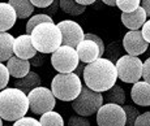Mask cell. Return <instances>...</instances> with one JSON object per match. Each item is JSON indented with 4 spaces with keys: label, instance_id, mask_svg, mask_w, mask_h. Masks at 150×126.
Here are the masks:
<instances>
[{
    "label": "cell",
    "instance_id": "obj_1",
    "mask_svg": "<svg viewBox=\"0 0 150 126\" xmlns=\"http://www.w3.org/2000/svg\"><path fill=\"white\" fill-rule=\"evenodd\" d=\"M85 86L98 92H105L116 83L117 71L115 62L103 57H98L93 62L85 65L83 69Z\"/></svg>",
    "mask_w": 150,
    "mask_h": 126
},
{
    "label": "cell",
    "instance_id": "obj_2",
    "mask_svg": "<svg viewBox=\"0 0 150 126\" xmlns=\"http://www.w3.org/2000/svg\"><path fill=\"white\" fill-rule=\"evenodd\" d=\"M29 111L28 94L16 87L0 90V117L5 121H17Z\"/></svg>",
    "mask_w": 150,
    "mask_h": 126
},
{
    "label": "cell",
    "instance_id": "obj_3",
    "mask_svg": "<svg viewBox=\"0 0 150 126\" xmlns=\"http://www.w3.org/2000/svg\"><path fill=\"white\" fill-rule=\"evenodd\" d=\"M31 42L38 52L52 53L62 46V33L54 22H43L31 31Z\"/></svg>",
    "mask_w": 150,
    "mask_h": 126
},
{
    "label": "cell",
    "instance_id": "obj_4",
    "mask_svg": "<svg viewBox=\"0 0 150 126\" xmlns=\"http://www.w3.org/2000/svg\"><path fill=\"white\" fill-rule=\"evenodd\" d=\"M82 88L81 78L76 73H57L51 82V91L62 102H72L79 96Z\"/></svg>",
    "mask_w": 150,
    "mask_h": 126
},
{
    "label": "cell",
    "instance_id": "obj_5",
    "mask_svg": "<svg viewBox=\"0 0 150 126\" xmlns=\"http://www.w3.org/2000/svg\"><path fill=\"white\" fill-rule=\"evenodd\" d=\"M103 105V95L98 91L82 86L81 92L74 100H72V108L77 114L83 117L93 116Z\"/></svg>",
    "mask_w": 150,
    "mask_h": 126
},
{
    "label": "cell",
    "instance_id": "obj_6",
    "mask_svg": "<svg viewBox=\"0 0 150 126\" xmlns=\"http://www.w3.org/2000/svg\"><path fill=\"white\" fill-rule=\"evenodd\" d=\"M117 78L125 83H134L142 78V61L138 56L123 55L115 62Z\"/></svg>",
    "mask_w": 150,
    "mask_h": 126
},
{
    "label": "cell",
    "instance_id": "obj_7",
    "mask_svg": "<svg viewBox=\"0 0 150 126\" xmlns=\"http://www.w3.org/2000/svg\"><path fill=\"white\" fill-rule=\"evenodd\" d=\"M29 109L34 114H43L48 111H52L56 105V98L52 91L47 87L38 86L28 94Z\"/></svg>",
    "mask_w": 150,
    "mask_h": 126
},
{
    "label": "cell",
    "instance_id": "obj_8",
    "mask_svg": "<svg viewBox=\"0 0 150 126\" xmlns=\"http://www.w3.org/2000/svg\"><path fill=\"white\" fill-rule=\"evenodd\" d=\"M80 64L76 48L62 44L51 56V65L59 73H72Z\"/></svg>",
    "mask_w": 150,
    "mask_h": 126
},
{
    "label": "cell",
    "instance_id": "obj_9",
    "mask_svg": "<svg viewBox=\"0 0 150 126\" xmlns=\"http://www.w3.org/2000/svg\"><path fill=\"white\" fill-rule=\"evenodd\" d=\"M96 114L98 126H125V112L123 105L107 103L103 104Z\"/></svg>",
    "mask_w": 150,
    "mask_h": 126
},
{
    "label": "cell",
    "instance_id": "obj_10",
    "mask_svg": "<svg viewBox=\"0 0 150 126\" xmlns=\"http://www.w3.org/2000/svg\"><path fill=\"white\" fill-rule=\"evenodd\" d=\"M60 33H62V44L76 48L80 42L83 41V30L77 22L72 20H63L57 24Z\"/></svg>",
    "mask_w": 150,
    "mask_h": 126
},
{
    "label": "cell",
    "instance_id": "obj_11",
    "mask_svg": "<svg viewBox=\"0 0 150 126\" xmlns=\"http://www.w3.org/2000/svg\"><path fill=\"white\" fill-rule=\"evenodd\" d=\"M123 48L128 55L140 56L149 48V43L144 39L141 30H131L123 36Z\"/></svg>",
    "mask_w": 150,
    "mask_h": 126
},
{
    "label": "cell",
    "instance_id": "obj_12",
    "mask_svg": "<svg viewBox=\"0 0 150 126\" xmlns=\"http://www.w3.org/2000/svg\"><path fill=\"white\" fill-rule=\"evenodd\" d=\"M38 51L34 48L30 34H22L14 38L13 42V55L20 59L30 60Z\"/></svg>",
    "mask_w": 150,
    "mask_h": 126
},
{
    "label": "cell",
    "instance_id": "obj_13",
    "mask_svg": "<svg viewBox=\"0 0 150 126\" xmlns=\"http://www.w3.org/2000/svg\"><path fill=\"white\" fill-rule=\"evenodd\" d=\"M76 51L80 61L83 62V64L93 62L98 57H102L98 44L96 42L90 41V39H83L82 42H80L79 46L76 47Z\"/></svg>",
    "mask_w": 150,
    "mask_h": 126
},
{
    "label": "cell",
    "instance_id": "obj_14",
    "mask_svg": "<svg viewBox=\"0 0 150 126\" xmlns=\"http://www.w3.org/2000/svg\"><path fill=\"white\" fill-rule=\"evenodd\" d=\"M146 12L144 10V8L138 7L132 12H123L122 13V22L125 27H128L129 30H140L142 27V25L146 21Z\"/></svg>",
    "mask_w": 150,
    "mask_h": 126
},
{
    "label": "cell",
    "instance_id": "obj_15",
    "mask_svg": "<svg viewBox=\"0 0 150 126\" xmlns=\"http://www.w3.org/2000/svg\"><path fill=\"white\" fill-rule=\"evenodd\" d=\"M131 98L134 104L141 107H149L150 105V83L146 81L134 82L131 90Z\"/></svg>",
    "mask_w": 150,
    "mask_h": 126
},
{
    "label": "cell",
    "instance_id": "obj_16",
    "mask_svg": "<svg viewBox=\"0 0 150 126\" xmlns=\"http://www.w3.org/2000/svg\"><path fill=\"white\" fill-rule=\"evenodd\" d=\"M30 61L25 59H20L17 56H12L7 60V68L9 74L14 78H22L30 71Z\"/></svg>",
    "mask_w": 150,
    "mask_h": 126
},
{
    "label": "cell",
    "instance_id": "obj_17",
    "mask_svg": "<svg viewBox=\"0 0 150 126\" xmlns=\"http://www.w3.org/2000/svg\"><path fill=\"white\" fill-rule=\"evenodd\" d=\"M17 21L16 10L9 3H0V31H7Z\"/></svg>",
    "mask_w": 150,
    "mask_h": 126
},
{
    "label": "cell",
    "instance_id": "obj_18",
    "mask_svg": "<svg viewBox=\"0 0 150 126\" xmlns=\"http://www.w3.org/2000/svg\"><path fill=\"white\" fill-rule=\"evenodd\" d=\"M41 83H42L41 77H39L35 71H29L25 77H22V78H17V81H14L13 85H14L16 88L24 91L25 94H29L33 88L41 86Z\"/></svg>",
    "mask_w": 150,
    "mask_h": 126
},
{
    "label": "cell",
    "instance_id": "obj_19",
    "mask_svg": "<svg viewBox=\"0 0 150 126\" xmlns=\"http://www.w3.org/2000/svg\"><path fill=\"white\" fill-rule=\"evenodd\" d=\"M14 36L7 31H0V61H7L13 56Z\"/></svg>",
    "mask_w": 150,
    "mask_h": 126
},
{
    "label": "cell",
    "instance_id": "obj_20",
    "mask_svg": "<svg viewBox=\"0 0 150 126\" xmlns=\"http://www.w3.org/2000/svg\"><path fill=\"white\" fill-rule=\"evenodd\" d=\"M8 3L14 8L17 18H29L35 10L30 0H8Z\"/></svg>",
    "mask_w": 150,
    "mask_h": 126
},
{
    "label": "cell",
    "instance_id": "obj_21",
    "mask_svg": "<svg viewBox=\"0 0 150 126\" xmlns=\"http://www.w3.org/2000/svg\"><path fill=\"white\" fill-rule=\"evenodd\" d=\"M103 100H106L107 103H114V104L123 105V104H125V92H124V90L119 85H114L111 88L105 91Z\"/></svg>",
    "mask_w": 150,
    "mask_h": 126
},
{
    "label": "cell",
    "instance_id": "obj_22",
    "mask_svg": "<svg viewBox=\"0 0 150 126\" xmlns=\"http://www.w3.org/2000/svg\"><path fill=\"white\" fill-rule=\"evenodd\" d=\"M59 5L63 12L72 14V16H80L86 10L85 5H81L76 0H59Z\"/></svg>",
    "mask_w": 150,
    "mask_h": 126
},
{
    "label": "cell",
    "instance_id": "obj_23",
    "mask_svg": "<svg viewBox=\"0 0 150 126\" xmlns=\"http://www.w3.org/2000/svg\"><path fill=\"white\" fill-rule=\"evenodd\" d=\"M42 126H64V120L60 113L55 112V111H48V112L41 114L39 118Z\"/></svg>",
    "mask_w": 150,
    "mask_h": 126
},
{
    "label": "cell",
    "instance_id": "obj_24",
    "mask_svg": "<svg viewBox=\"0 0 150 126\" xmlns=\"http://www.w3.org/2000/svg\"><path fill=\"white\" fill-rule=\"evenodd\" d=\"M106 55V59L111 60L112 62H116L120 57L123 56V50H122V46L119 44L117 42H112L110 43L107 47L105 48V53L103 56Z\"/></svg>",
    "mask_w": 150,
    "mask_h": 126
},
{
    "label": "cell",
    "instance_id": "obj_25",
    "mask_svg": "<svg viewBox=\"0 0 150 126\" xmlns=\"http://www.w3.org/2000/svg\"><path fill=\"white\" fill-rule=\"evenodd\" d=\"M43 22H54L52 17L47 16V14H45V13H39V14L30 16V18H29V21L26 24V34H31V31L34 30V27L43 24Z\"/></svg>",
    "mask_w": 150,
    "mask_h": 126
},
{
    "label": "cell",
    "instance_id": "obj_26",
    "mask_svg": "<svg viewBox=\"0 0 150 126\" xmlns=\"http://www.w3.org/2000/svg\"><path fill=\"white\" fill-rule=\"evenodd\" d=\"M123 109L125 112V126H133L134 121L138 117V109L133 105H128V104H123Z\"/></svg>",
    "mask_w": 150,
    "mask_h": 126
},
{
    "label": "cell",
    "instance_id": "obj_27",
    "mask_svg": "<svg viewBox=\"0 0 150 126\" xmlns=\"http://www.w3.org/2000/svg\"><path fill=\"white\" fill-rule=\"evenodd\" d=\"M141 0H116V7L122 12H132L140 7Z\"/></svg>",
    "mask_w": 150,
    "mask_h": 126
},
{
    "label": "cell",
    "instance_id": "obj_28",
    "mask_svg": "<svg viewBox=\"0 0 150 126\" xmlns=\"http://www.w3.org/2000/svg\"><path fill=\"white\" fill-rule=\"evenodd\" d=\"M9 71H8L7 65H4L1 61H0V90L7 87V85L9 83Z\"/></svg>",
    "mask_w": 150,
    "mask_h": 126
},
{
    "label": "cell",
    "instance_id": "obj_29",
    "mask_svg": "<svg viewBox=\"0 0 150 126\" xmlns=\"http://www.w3.org/2000/svg\"><path fill=\"white\" fill-rule=\"evenodd\" d=\"M12 126H42V125L38 120L33 118V117L24 116L21 118H18L17 121H14V124Z\"/></svg>",
    "mask_w": 150,
    "mask_h": 126
},
{
    "label": "cell",
    "instance_id": "obj_30",
    "mask_svg": "<svg viewBox=\"0 0 150 126\" xmlns=\"http://www.w3.org/2000/svg\"><path fill=\"white\" fill-rule=\"evenodd\" d=\"M68 126H90V122L83 116H72L68 121Z\"/></svg>",
    "mask_w": 150,
    "mask_h": 126
},
{
    "label": "cell",
    "instance_id": "obj_31",
    "mask_svg": "<svg viewBox=\"0 0 150 126\" xmlns=\"http://www.w3.org/2000/svg\"><path fill=\"white\" fill-rule=\"evenodd\" d=\"M83 39H90V41L96 42L97 44H98V47H99L100 55H102V57H103V53H105V42H103L102 39L99 38V36L96 35V34H91V33H89V34H85V36H83Z\"/></svg>",
    "mask_w": 150,
    "mask_h": 126
},
{
    "label": "cell",
    "instance_id": "obj_32",
    "mask_svg": "<svg viewBox=\"0 0 150 126\" xmlns=\"http://www.w3.org/2000/svg\"><path fill=\"white\" fill-rule=\"evenodd\" d=\"M133 126H150V112L138 114Z\"/></svg>",
    "mask_w": 150,
    "mask_h": 126
},
{
    "label": "cell",
    "instance_id": "obj_33",
    "mask_svg": "<svg viewBox=\"0 0 150 126\" xmlns=\"http://www.w3.org/2000/svg\"><path fill=\"white\" fill-rule=\"evenodd\" d=\"M142 78L144 81L150 83V57L142 62Z\"/></svg>",
    "mask_w": 150,
    "mask_h": 126
},
{
    "label": "cell",
    "instance_id": "obj_34",
    "mask_svg": "<svg viewBox=\"0 0 150 126\" xmlns=\"http://www.w3.org/2000/svg\"><path fill=\"white\" fill-rule=\"evenodd\" d=\"M29 61H30V65H33V66H42L43 62H45V53L37 52Z\"/></svg>",
    "mask_w": 150,
    "mask_h": 126
},
{
    "label": "cell",
    "instance_id": "obj_35",
    "mask_svg": "<svg viewBox=\"0 0 150 126\" xmlns=\"http://www.w3.org/2000/svg\"><path fill=\"white\" fill-rule=\"evenodd\" d=\"M60 5H59V0H54L52 3H51L50 5H48L47 8H43V13L45 14H47V16H54V14H56V12H57V8H59Z\"/></svg>",
    "mask_w": 150,
    "mask_h": 126
},
{
    "label": "cell",
    "instance_id": "obj_36",
    "mask_svg": "<svg viewBox=\"0 0 150 126\" xmlns=\"http://www.w3.org/2000/svg\"><path fill=\"white\" fill-rule=\"evenodd\" d=\"M141 34H142L144 39L148 43H150V20H146L145 24L141 27Z\"/></svg>",
    "mask_w": 150,
    "mask_h": 126
},
{
    "label": "cell",
    "instance_id": "obj_37",
    "mask_svg": "<svg viewBox=\"0 0 150 126\" xmlns=\"http://www.w3.org/2000/svg\"><path fill=\"white\" fill-rule=\"evenodd\" d=\"M31 1V4L34 5V7H37V8H47L48 5L51 4V3L54 1V0H30Z\"/></svg>",
    "mask_w": 150,
    "mask_h": 126
},
{
    "label": "cell",
    "instance_id": "obj_38",
    "mask_svg": "<svg viewBox=\"0 0 150 126\" xmlns=\"http://www.w3.org/2000/svg\"><path fill=\"white\" fill-rule=\"evenodd\" d=\"M140 5L144 8V10L146 12V16L150 17V0H141Z\"/></svg>",
    "mask_w": 150,
    "mask_h": 126
},
{
    "label": "cell",
    "instance_id": "obj_39",
    "mask_svg": "<svg viewBox=\"0 0 150 126\" xmlns=\"http://www.w3.org/2000/svg\"><path fill=\"white\" fill-rule=\"evenodd\" d=\"M83 69H85V66H83V62H80V64L77 65V68L74 69L73 73H76L77 76L80 77V76H82V74H83Z\"/></svg>",
    "mask_w": 150,
    "mask_h": 126
},
{
    "label": "cell",
    "instance_id": "obj_40",
    "mask_svg": "<svg viewBox=\"0 0 150 126\" xmlns=\"http://www.w3.org/2000/svg\"><path fill=\"white\" fill-rule=\"evenodd\" d=\"M79 4H81V5H90V4H94L96 3V0H76Z\"/></svg>",
    "mask_w": 150,
    "mask_h": 126
},
{
    "label": "cell",
    "instance_id": "obj_41",
    "mask_svg": "<svg viewBox=\"0 0 150 126\" xmlns=\"http://www.w3.org/2000/svg\"><path fill=\"white\" fill-rule=\"evenodd\" d=\"M105 4H107V5H110V7H115L116 5V0H102Z\"/></svg>",
    "mask_w": 150,
    "mask_h": 126
},
{
    "label": "cell",
    "instance_id": "obj_42",
    "mask_svg": "<svg viewBox=\"0 0 150 126\" xmlns=\"http://www.w3.org/2000/svg\"><path fill=\"white\" fill-rule=\"evenodd\" d=\"M0 126H3V118L0 117Z\"/></svg>",
    "mask_w": 150,
    "mask_h": 126
},
{
    "label": "cell",
    "instance_id": "obj_43",
    "mask_svg": "<svg viewBox=\"0 0 150 126\" xmlns=\"http://www.w3.org/2000/svg\"><path fill=\"white\" fill-rule=\"evenodd\" d=\"M148 50H149V52H146V53H148V56L150 57V48H148Z\"/></svg>",
    "mask_w": 150,
    "mask_h": 126
}]
</instances>
